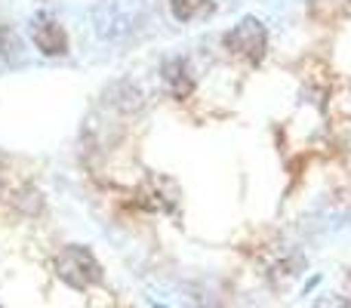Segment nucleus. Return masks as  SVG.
Masks as SVG:
<instances>
[{
  "mask_svg": "<svg viewBox=\"0 0 351 308\" xmlns=\"http://www.w3.org/2000/svg\"><path fill=\"white\" fill-rule=\"evenodd\" d=\"M56 272H59V278L65 281L68 287H74V290L99 287L105 278V272H102V265H99V259L93 256V250L80 247V244H71V247L62 250L59 259H56Z\"/></svg>",
  "mask_w": 351,
  "mask_h": 308,
  "instance_id": "nucleus-1",
  "label": "nucleus"
},
{
  "mask_svg": "<svg viewBox=\"0 0 351 308\" xmlns=\"http://www.w3.org/2000/svg\"><path fill=\"white\" fill-rule=\"evenodd\" d=\"M225 49H228L231 56H237V59L250 62V65H259V62L265 59V53H268L265 25H262L259 19L247 16L241 25H234V28L225 34Z\"/></svg>",
  "mask_w": 351,
  "mask_h": 308,
  "instance_id": "nucleus-2",
  "label": "nucleus"
},
{
  "mask_svg": "<svg viewBox=\"0 0 351 308\" xmlns=\"http://www.w3.org/2000/svg\"><path fill=\"white\" fill-rule=\"evenodd\" d=\"M34 43L43 56H65L68 53V34L53 19H43V22L34 25Z\"/></svg>",
  "mask_w": 351,
  "mask_h": 308,
  "instance_id": "nucleus-3",
  "label": "nucleus"
},
{
  "mask_svg": "<svg viewBox=\"0 0 351 308\" xmlns=\"http://www.w3.org/2000/svg\"><path fill=\"white\" fill-rule=\"evenodd\" d=\"M160 78H164L167 90H170L176 99H188V96H191L194 80H191V68H188L185 59H170L164 68H160Z\"/></svg>",
  "mask_w": 351,
  "mask_h": 308,
  "instance_id": "nucleus-4",
  "label": "nucleus"
},
{
  "mask_svg": "<svg viewBox=\"0 0 351 308\" xmlns=\"http://www.w3.org/2000/svg\"><path fill=\"white\" fill-rule=\"evenodd\" d=\"M170 10L179 22H194V19L206 16L213 10L210 0H170Z\"/></svg>",
  "mask_w": 351,
  "mask_h": 308,
  "instance_id": "nucleus-5",
  "label": "nucleus"
},
{
  "mask_svg": "<svg viewBox=\"0 0 351 308\" xmlns=\"http://www.w3.org/2000/svg\"><path fill=\"white\" fill-rule=\"evenodd\" d=\"M311 308H351V303L346 296H321Z\"/></svg>",
  "mask_w": 351,
  "mask_h": 308,
  "instance_id": "nucleus-6",
  "label": "nucleus"
},
{
  "mask_svg": "<svg viewBox=\"0 0 351 308\" xmlns=\"http://www.w3.org/2000/svg\"><path fill=\"white\" fill-rule=\"evenodd\" d=\"M348 6H351V0H348Z\"/></svg>",
  "mask_w": 351,
  "mask_h": 308,
  "instance_id": "nucleus-7",
  "label": "nucleus"
}]
</instances>
